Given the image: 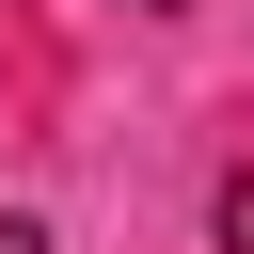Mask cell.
Here are the masks:
<instances>
[{
	"instance_id": "cell-1",
	"label": "cell",
	"mask_w": 254,
	"mask_h": 254,
	"mask_svg": "<svg viewBox=\"0 0 254 254\" xmlns=\"http://www.w3.org/2000/svg\"><path fill=\"white\" fill-rule=\"evenodd\" d=\"M222 254H254V175H238V190H222Z\"/></svg>"
},
{
	"instance_id": "cell-3",
	"label": "cell",
	"mask_w": 254,
	"mask_h": 254,
	"mask_svg": "<svg viewBox=\"0 0 254 254\" xmlns=\"http://www.w3.org/2000/svg\"><path fill=\"white\" fill-rule=\"evenodd\" d=\"M143 16H175V0H143Z\"/></svg>"
},
{
	"instance_id": "cell-2",
	"label": "cell",
	"mask_w": 254,
	"mask_h": 254,
	"mask_svg": "<svg viewBox=\"0 0 254 254\" xmlns=\"http://www.w3.org/2000/svg\"><path fill=\"white\" fill-rule=\"evenodd\" d=\"M0 254H48V222H16V206H0Z\"/></svg>"
}]
</instances>
